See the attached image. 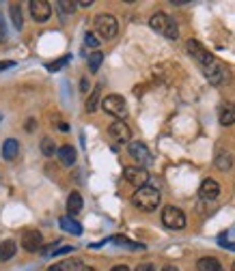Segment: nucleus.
Wrapping results in <instances>:
<instances>
[{
    "label": "nucleus",
    "instance_id": "f257e3e1",
    "mask_svg": "<svg viewBox=\"0 0 235 271\" xmlns=\"http://www.w3.org/2000/svg\"><path fill=\"white\" fill-rule=\"evenodd\" d=\"M160 200H162L160 192H158L156 187H149V185L136 189V192H134V196H132L134 207H136V209H140V211H156L158 207H160Z\"/></svg>",
    "mask_w": 235,
    "mask_h": 271
},
{
    "label": "nucleus",
    "instance_id": "f03ea898",
    "mask_svg": "<svg viewBox=\"0 0 235 271\" xmlns=\"http://www.w3.org/2000/svg\"><path fill=\"white\" fill-rule=\"evenodd\" d=\"M149 26L156 32H162L164 37L168 39H177L179 37V28H177V22L173 20L170 15L166 13H153L151 20H149Z\"/></svg>",
    "mask_w": 235,
    "mask_h": 271
},
{
    "label": "nucleus",
    "instance_id": "7ed1b4c3",
    "mask_svg": "<svg viewBox=\"0 0 235 271\" xmlns=\"http://www.w3.org/2000/svg\"><path fill=\"white\" fill-rule=\"evenodd\" d=\"M102 108H104V112L114 116L116 121H123L125 116H128V104H125V99L121 95H108V97H104L102 99Z\"/></svg>",
    "mask_w": 235,
    "mask_h": 271
},
{
    "label": "nucleus",
    "instance_id": "20e7f679",
    "mask_svg": "<svg viewBox=\"0 0 235 271\" xmlns=\"http://www.w3.org/2000/svg\"><path fill=\"white\" fill-rule=\"evenodd\" d=\"M95 30L102 39H112L116 32H119V24H116V17L110 13H99L95 17Z\"/></svg>",
    "mask_w": 235,
    "mask_h": 271
},
{
    "label": "nucleus",
    "instance_id": "39448f33",
    "mask_svg": "<svg viewBox=\"0 0 235 271\" xmlns=\"http://www.w3.org/2000/svg\"><path fill=\"white\" fill-rule=\"evenodd\" d=\"M201 69H203L205 78L210 80L212 84H222V82H227L229 76H231V74H229V69L224 67L216 56H214V60H210V62H207L205 67H201Z\"/></svg>",
    "mask_w": 235,
    "mask_h": 271
},
{
    "label": "nucleus",
    "instance_id": "423d86ee",
    "mask_svg": "<svg viewBox=\"0 0 235 271\" xmlns=\"http://www.w3.org/2000/svg\"><path fill=\"white\" fill-rule=\"evenodd\" d=\"M162 224L170 230H182L186 226V213L179 209V207L168 205V207H164V211H162Z\"/></svg>",
    "mask_w": 235,
    "mask_h": 271
},
{
    "label": "nucleus",
    "instance_id": "0eeeda50",
    "mask_svg": "<svg viewBox=\"0 0 235 271\" xmlns=\"http://www.w3.org/2000/svg\"><path fill=\"white\" fill-rule=\"evenodd\" d=\"M186 50H188V54H190V56H192V58H194V60H196L201 67H205L210 60H214V54H210V52H207V50H205L203 45L198 43L196 39H188V43H186Z\"/></svg>",
    "mask_w": 235,
    "mask_h": 271
},
{
    "label": "nucleus",
    "instance_id": "6e6552de",
    "mask_svg": "<svg viewBox=\"0 0 235 271\" xmlns=\"http://www.w3.org/2000/svg\"><path fill=\"white\" fill-rule=\"evenodd\" d=\"M123 179L128 181V183H132V185H136L138 189L140 187H147V183H149V173L144 168H134V166H128L123 170Z\"/></svg>",
    "mask_w": 235,
    "mask_h": 271
},
{
    "label": "nucleus",
    "instance_id": "1a4fd4ad",
    "mask_svg": "<svg viewBox=\"0 0 235 271\" xmlns=\"http://www.w3.org/2000/svg\"><path fill=\"white\" fill-rule=\"evenodd\" d=\"M28 7H31L33 20H37V22H48V20H50V15H52V5L48 3V0H31Z\"/></svg>",
    "mask_w": 235,
    "mask_h": 271
},
{
    "label": "nucleus",
    "instance_id": "9d476101",
    "mask_svg": "<svg viewBox=\"0 0 235 271\" xmlns=\"http://www.w3.org/2000/svg\"><path fill=\"white\" fill-rule=\"evenodd\" d=\"M128 153L132 155L134 161H138V164H149L151 161V153L147 149V144L140 142V140H134L128 144Z\"/></svg>",
    "mask_w": 235,
    "mask_h": 271
},
{
    "label": "nucleus",
    "instance_id": "9b49d317",
    "mask_svg": "<svg viewBox=\"0 0 235 271\" xmlns=\"http://www.w3.org/2000/svg\"><path fill=\"white\" fill-rule=\"evenodd\" d=\"M108 136H110L114 142H128V144H130L132 131H130V127H128V123L114 121V123H110V127H108Z\"/></svg>",
    "mask_w": 235,
    "mask_h": 271
},
{
    "label": "nucleus",
    "instance_id": "f8f14e48",
    "mask_svg": "<svg viewBox=\"0 0 235 271\" xmlns=\"http://www.w3.org/2000/svg\"><path fill=\"white\" fill-rule=\"evenodd\" d=\"M41 243H43V237H41V232L39 230H26L24 232V237H22V248L26 252H37L41 248Z\"/></svg>",
    "mask_w": 235,
    "mask_h": 271
},
{
    "label": "nucleus",
    "instance_id": "ddd939ff",
    "mask_svg": "<svg viewBox=\"0 0 235 271\" xmlns=\"http://www.w3.org/2000/svg\"><path fill=\"white\" fill-rule=\"evenodd\" d=\"M198 196H201L203 200H216V198L220 196V185L216 183L214 179H205L201 183V189H198Z\"/></svg>",
    "mask_w": 235,
    "mask_h": 271
},
{
    "label": "nucleus",
    "instance_id": "4468645a",
    "mask_svg": "<svg viewBox=\"0 0 235 271\" xmlns=\"http://www.w3.org/2000/svg\"><path fill=\"white\" fill-rule=\"evenodd\" d=\"M56 155H58V161L63 166H74L76 164V149L71 147V144H63V147L56 151Z\"/></svg>",
    "mask_w": 235,
    "mask_h": 271
},
{
    "label": "nucleus",
    "instance_id": "2eb2a0df",
    "mask_svg": "<svg viewBox=\"0 0 235 271\" xmlns=\"http://www.w3.org/2000/svg\"><path fill=\"white\" fill-rule=\"evenodd\" d=\"M17 153H20V142L15 138H7L3 142V159L5 161H13L17 157Z\"/></svg>",
    "mask_w": 235,
    "mask_h": 271
},
{
    "label": "nucleus",
    "instance_id": "dca6fc26",
    "mask_svg": "<svg viewBox=\"0 0 235 271\" xmlns=\"http://www.w3.org/2000/svg\"><path fill=\"white\" fill-rule=\"evenodd\" d=\"M58 226L65 232H69V234H76V237H80V234H82V226H80L74 218H71V215H63V218L58 220Z\"/></svg>",
    "mask_w": 235,
    "mask_h": 271
},
{
    "label": "nucleus",
    "instance_id": "f3484780",
    "mask_svg": "<svg viewBox=\"0 0 235 271\" xmlns=\"http://www.w3.org/2000/svg\"><path fill=\"white\" fill-rule=\"evenodd\" d=\"M196 269H198V271H222V265H220L218 258H214V256H203V258L196 260Z\"/></svg>",
    "mask_w": 235,
    "mask_h": 271
},
{
    "label": "nucleus",
    "instance_id": "a211bd4d",
    "mask_svg": "<svg viewBox=\"0 0 235 271\" xmlns=\"http://www.w3.org/2000/svg\"><path fill=\"white\" fill-rule=\"evenodd\" d=\"M82 196H80L78 192H71L69 198H67V213L74 218V215H78L80 211H82Z\"/></svg>",
    "mask_w": 235,
    "mask_h": 271
},
{
    "label": "nucleus",
    "instance_id": "6ab92c4d",
    "mask_svg": "<svg viewBox=\"0 0 235 271\" xmlns=\"http://www.w3.org/2000/svg\"><path fill=\"white\" fill-rule=\"evenodd\" d=\"M15 252H17V243L13 239H5L3 243H0V260H11L15 256Z\"/></svg>",
    "mask_w": 235,
    "mask_h": 271
},
{
    "label": "nucleus",
    "instance_id": "aec40b11",
    "mask_svg": "<svg viewBox=\"0 0 235 271\" xmlns=\"http://www.w3.org/2000/svg\"><path fill=\"white\" fill-rule=\"evenodd\" d=\"M220 125H224V127H229V125L235 123V106L233 104H224L220 108Z\"/></svg>",
    "mask_w": 235,
    "mask_h": 271
},
{
    "label": "nucleus",
    "instance_id": "412c9836",
    "mask_svg": "<svg viewBox=\"0 0 235 271\" xmlns=\"http://www.w3.org/2000/svg\"><path fill=\"white\" fill-rule=\"evenodd\" d=\"M9 13H11V20H13V26L17 30H22V26H24V15H22V7L13 3L11 7H9Z\"/></svg>",
    "mask_w": 235,
    "mask_h": 271
},
{
    "label": "nucleus",
    "instance_id": "4be33fe9",
    "mask_svg": "<svg viewBox=\"0 0 235 271\" xmlns=\"http://www.w3.org/2000/svg\"><path fill=\"white\" fill-rule=\"evenodd\" d=\"M214 164H216V168H218V170H231V166H233V155H231V153H218Z\"/></svg>",
    "mask_w": 235,
    "mask_h": 271
},
{
    "label": "nucleus",
    "instance_id": "5701e85b",
    "mask_svg": "<svg viewBox=\"0 0 235 271\" xmlns=\"http://www.w3.org/2000/svg\"><path fill=\"white\" fill-rule=\"evenodd\" d=\"M99 93H102V84H97V86L93 88V93L89 95V99H86V112H95V110H97Z\"/></svg>",
    "mask_w": 235,
    "mask_h": 271
},
{
    "label": "nucleus",
    "instance_id": "b1692460",
    "mask_svg": "<svg viewBox=\"0 0 235 271\" xmlns=\"http://www.w3.org/2000/svg\"><path fill=\"white\" fill-rule=\"evenodd\" d=\"M112 243H116V246H123V248H128V250H144L142 243L130 241L128 237H112Z\"/></svg>",
    "mask_w": 235,
    "mask_h": 271
},
{
    "label": "nucleus",
    "instance_id": "393cba45",
    "mask_svg": "<svg viewBox=\"0 0 235 271\" xmlns=\"http://www.w3.org/2000/svg\"><path fill=\"white\" fill-rule=\"evenodd\" d=\"M102 60H104V54L102 52H93L91 56H89V71H95L99 69V65H102Z\"/></svg>",
    "mask_w": 235,
    "mask_h": 271
},
{
    "label": "nucleus",
    "instance_id": "a878e982",
    "mask_svg": "<svg viewBox=\"0 0 235 271\" xmlns=\"http://www.w3.org/2000/svg\"><path fill=\"white\" fill-rule=\"evenodd\" d=\"M54 151H56V147H54V140L48 138V136H46V138H41V153H43V155H46V157H52Z\"/></svg>",
    "mask_w": 235,
    "mask_h": 271
},
{
    "label": "nucleus",
    "instance_id": "bb28decb",
    "mask_svg": "<svg viewBox=\"0 0 235 271\" xmlns=\"http://www.w3.org/2000/svg\"><path fill=\"white\" fill-rule=\"evenodd\" d=\"M56 7L61 9L63 13H74V11H76V7H78V3H69V0H61V3H56Z\"/></svg>",
    "mask_w": 235,
    "mask_h": 271
},
{
    "label": "nucleus",
    "instance_id": "cd10ccee",
    "mask_svg": "<svg viewBox=\"0 0 235 271\" xmlns=\"http://www.w3.org/2000/svg\"><path fill=\"white\" fill-rule=\"evenodd\" d=\"M99 43H102V41H99L97 39V35H93V32H86L84 35V45H86V48H99Z\"/></svg>",
    "mask_w": 235,
    "mask_h": 271
},
{
    "label": "nucleus",
    "instance_id": "c85d7f7f",
    "mask_svg": "<svg viewBox=\"0 0 235 271\" xmlns=\"http://www.w3.org/2000/svg\"><path fill=\"white\" fill-rule=\"evenodd\" d=\"M67 269H71V263H69V260H65V263H56V265H52L48 271H67Z\"/></svg>",
    "mask_w": 235,
    "mask_h": 271
},
{
    "label": "nucleus",
    "instance_id": "c756f323",
    "mask_svg": "<svg viewBox=\"0 0 235 271\" xmlns=\"http://www.w3.org/2000/svg\"><path fill=\"white\" fill-rule=\"evenodd\" d=\"M218 241H220V246H224L227 250H233V252H235V243H233V241H227V239H224V234H220V239H218Z\"/></svg>",
    "mask_w": 235,
    "mask_h": 271
},
{
    "label": "nucleus",
    "instance_id": "7c9ffc66",
    "mask_svg": "<svg viewBox=\"0 0 235 271\" xmlns=\"http://www.w3.org/2000/svg\"><path fill=\"white\" fill-rule=\"evenodd\" d=\"M67 60H69V56H65V58H63V60H58V62H54V65H48V69H50V71H56V69H61L63 65H65Z\"/></svg>",
    "mask_w": 235,
    "mask_h": 271
},
{
    "label": "nucleus",
    "instance_id": "2f4dec72",
    "mask_svg": "<svg viewBox=\"0 0 235 271\" xmlns=\"http://www.w3.org/2000/svg\"><path fill=\"white\" fill-rule=\"evenodd\" d=\"M136 271H156V267H153L151 263H142V265L136 267Z\"/></svg>",
    "mask_w": 235,
    "mask_h": 271
},
{
    "label": "nucleus",
    "instance_id": "473e14b6",
    "mask_svg": "<svg viewBox=\"0 0 235 271\" xmlns=\"http://www.w3.org/2000/svg\"><path fill=\"white\" fill-rule=\"evenodd\" d=\"M71 250H74L71 246H61L56 252H54V256H58V254H67V252H71Z\"/></svg>",
    "mask_w": 235,
    "mask_h": 271
},
{
    "label": "nucleus",
    "instance_id": "72a5a7b5",
    "mask_svg": "<svg viewBox=\"0 0 235 271\" xmlns=\"http://www.w3.org/2000/svg\"><path fill=\"white\" fill-rule=\"evenodd\" d=\"M15 62H11V60H5V62H0V71H5V69H9V67H13Z\"/></svg>",
    "mask_w": 235,
    "mask_h": 271
},
{
    "label": "nucleus",
    "instance_id": "f704fd0d",
    "mask_svg": "<svg viewBox=\"0 0 235 271\" xmlns=\"http://www.w3.org/2000/svg\"><path fill=\"white\" fill-rule=\"evenodd\" d=\"M110 271H130V269H128V265H116V267H112Z\"/></svg>",
    "mask_w": 235,
    "mask_h": 271
},
{
    "label": "nucleus",
    "instance_id": "c9c22d12",
    "mask_svg": "<svg viewBox=\"0 0 235 271\" xmlns=\"http://www.w3.org/2000/svg\"><path fill=\"white\" fill-rule=\"evenodd\" d=\"M33 125H35V121H33V119H28V121H26V131H33V129H35Z\"/></svg>",
    "mask_w": 235,
    "mask_h": 271
},
{
    "label": "nucleus",
    "instance_id": "e433bc0d",
    "mask_svg": "<svg viewBox=\"0 0 235 271\" xmlns=\"http://www.w3.org/2000/svg\"><path fill=\"white\" fill-rule=\"evenodd\" d=\"M58 129H61V131H69V125H67V123H61Z\"/></svg>",
    "mask_w": 235,
    "mask_h": 271
},
{
    "label": "nucleus",
    "instance_id": "4c0bfd02",
    "mask_svg": "<svg viewBox=\"0 0 235 271\" xmlns=\"http://www.w3.org/2000/svg\"><path fill=\"white\" fill-rule=\"evenodd\" d=\"M0 30H3V35H5V30H7V28H5V20H3V15H0Z\"/></svg>",
    "mask_w": 235,
    "mask_h": 271
},
{
    "label": "nucleus",
    "instance_id": "58836bf2",
    "mask_svg": "<svg viewBox=\"0 0 235 271\" xmlns=\"http://www.w3.org/2000/svg\"><path fill=\"white\" fill-rule=\"evenodd\" d=\"M78 7H91V0H89V3H86V0H82V3H78Z\"/></svg>",
    "mask_w": 235,
    "mask_h": 271
},
{
    "label": "nucleus",
    "instance_id": "ea45409f",
    "mask_svg": "<svg viewBox=\"0 0 235 271\" xmlns=\"http://www.w3.org/2000/svg\"><path fill=\"white\" fill-rule=\"evenodd\" d=\"M162 271H177L173 265H168V267H164V269H162Z\"/></svg>",
    "mask_w": 235,
    "mask_h": 271
},
{
    "label": "nucleus",
    "instance_id": "a19ab883",
    "mask_svg": "<svg viewBox=\"0 0 235 271\" xmlns=\"http://www.w3.org/2000/svg\"><path fill=\"white\" fill-rule=\"evenodd\" d=\"M80 271H95V269H91V267H84V269H80Z\"/></svg>",
    "mask_w": 235,
    "mask_h": 271
},
{
    "label": "nucleus",
    "instance_id": "79ce46f5",
    "mask_svg": "<svg viewBox=\"0 0 235 271\" xmlns=\"http://www.w3.org/2000/svg\"><path fill=\"white\" fill-rule=\"evenodd\" d=\"M231 269H233V271H235V263H233V267H231Z\"/></svg>",
    "mask_w": 235,
    "mask_h": 271
}]
</instances>
